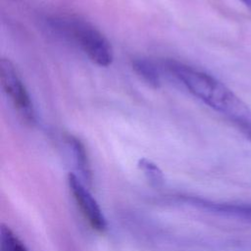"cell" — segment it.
Instances as JSON below:
<instances>
[{
	"label": "cell",
	"instance_id": "277c9868",
	"mask_svg": "<svg viewBox=\"0 0 251 251\" xmlns=\"http://www.w3.org/2000/svg\"><path fill=\"white\" fill-rule=\"evenodd\" d=\"M67 182L73 199L90 227L97 232H105L107 229L106 218L85 183L75 173H69Z\"/></svg>",
	"mask_w": 251,
	"mask_h": 251
},
{
	"label": "cell",
	"instance_id": "8992f818",
	"mask_svg": "<svg viewBox=\"0 0 251 251\" xmlns=\"http://www.w3.org/2000/svg\"><path fill=\"white\" fill-rule=\"evenodd\" d=\"M65 142L71 155L74 167L76 173H78V175L76 176L85 184H90L92 180V171L84 144L80 141V139L71 134L65 137Z\"/></svg>",
	"mask_w": 251,
	"mask_h": 251
},
{
	"label": "cell",
	"instance_id": "5b68a950",
	"mask_svg": "<svg viewBox=\"0 0 251 251\" xmlns=\"http://www.w3.org/2000/svg\"><path fill=\"white\" fill-rule=\"evenodd\" d=\"M183 200L185 203L222 217L251 222V203L213 201L197 196H184Z\"/></svg>",
	"mask_w": 251,
	"mask_h": 251
},
{
	"label": "cell",
	"instance_id": "7a4b0ae2",
	"mask_svg": "<svg viewBox=\"0 0 251 251\" xmlns=\"http://www.w3.org/2000/svg\"><path fill=\"white\" fill-rule=\"evenodd\" d=\"M50 25L63 36L75 41L87 57L100 67H109L114 60V50L110 41L95 26L77 18L59 17Z\"/></svg>",
	"mask_w": 251,
	"mask_h": 251
},
{
	"label": "cell",
	"instance_id": "ba28073f",
	"mask_svg": "<svg viewBox=\"0 0 251 251\" xmlns=\"http://www.w3.org/2000/svg\"><path fill=\"white\" fill-rule=\"evenodd\" d=\"M137 167L151 185L160 186L164 183L165 177L162 170L151 160L141 158L137 162Z\"/></svg>",
	"mask_w": 251,
	"mask_h": 251
},
{
	"label": "cell",
	"instance_id": "8fae6325",
	"mask_svg": "<svg viewBox=\"0 0 251 251\" xmlns=\"http://www.w3.org/2000/svg\"><path fill=\"white\" fill-rule=\"evenodd\" d=\"M246 7L251 9V0H240Z\"/></svg>",
	"mask_w": 251,
	"mask_h": 251
},
{
	"label": "cell",
	"instance_id": "6da1fadb",
	"mask_svg": "<svg viewBox=\"0 0 251 251\" xmlns=\"http://www.w3.org/2000/svg\"><path fill=\"white\" fill-rule=\"evenodd\" d=\"M166 66L190 93L236 126L251 121L248 105L212 75L174 60H168Z\"/></svg>",
	"mask_w": 251,
	"mask_h": 251
},
{
	"label": "cell",
	"instance_id": "30bf717a",
	"mask_svg": "<svg viewBox=\"0 0 251 251\" xmlns=\"http://www.w3.org/2000/svg\"><path fill=\"white\" fill-rule=\"evenodd\" d=\"M237 127L240 129V131L249 139L251 140V121H248L246 123H243L239 126H237Z\"/></svg>",
	"mask_w": 251,
	"mask_h": 251
},
{
	"label": "cell",
	"instance_id": "9c48e42d",
	"mask_svg": "<svg viewBox=\"0 0 251 251\" xmlns=\"http://www.w3.org/2000/svg\"><path fill=\"white\" fill-rule=\"evenodd\" d=\"M1 250L2 251H27L22 240L8 226L1 228Z\"/></svg>",
	"mask_w": 251,
	"mask_h": 251
},
{
	"label": "cell",
	"instance_id": "52a82bcc",
	"mask_svg": "<svg viewBox=\"0 0 251 251\" xmlns=\"http://www.w3.org/2000/svg\"><path fill=\"white\" fill-rule=\"evenodd\" d=\"M131 65L136 75L151 87L159 88L161 86L162 81L159 70L152 61L145 58H138L133 60Z\"/></svg>",
	"mask_w": 251,
	"mask_h": 251
},
{
	"label": "cell",
	"instance_id": "3957f363",
	"mask_svg": "<svg viewBox=\"0 0 251 251\" xmlns=\"http://www.w3.org/2000/svg\"><path fill=\"white\" fill-rule=\"evenodd\" d=\"M0 83L21 119L30 126L36 124V116L30 96L22 81L14 64L2 58L0 61Z\"/></svg>",
	"mask_w": 251,
	"mask_h": 251
}]
</instances>
